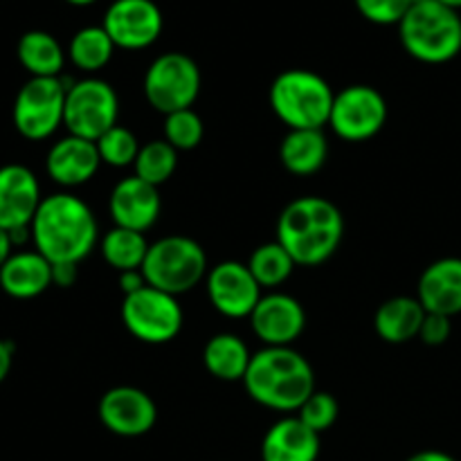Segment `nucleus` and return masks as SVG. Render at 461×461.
Returning <instances> with one entry per match:
<instances>
[{"label":"nucleus","instance_id":"f257e3e1","mask_svg":"<svg viewBox=\"0 0 461 461\" xmlns=\"http://www.w3.org/2000/svg\"><path fill=\"white\" fill-rule=\"evenodd\" d=\"M30 228L36 252L50 264L77 266L93 252L99 232L93 210L72 194L43 198Z\"/></svg>","mask_w":461,"mask_h":461},{"label":"nucleus","instance_id":"f03ea898","mask_svg":"<svg viewBox=\"0 0 461 461\" xmlns=\"http://www.w3.org/2000/svg\"><path fill=\"white\" fill-rule=\"evenodd\" d=\"M345 237V219L336 203L302 196L288 203L277 219V239L297 266H320L331 259Z\"/></svg>","mask_w":461,"mask_h":461},{"label":"nucleus","instance_id":"7ed1b4c3","mask_svg":"<svg viewBox=\"0 0 461 461\" xmlns=\"http://www.w3.org/2000/svg\"><path fill=\"white\" fill-rule=\"evenodd\" d=\"M252 401L275 412H297L315 392L309 360L291 347H266L252 354L243 378Z\"/></svg>","mask_w":461,"mask_h":461},{"label":"nucleus","instance_id":"20e7f679","mask_svg":"<svg viewBox=\"0 0 461 461\" xmlns=\"http://www.w3.org/2000/svg\"><path fill=\"white\" fill-rule=\"evenodd\" d=\"M405 52L421 63L439 66L461 52V16L439 0H417L399 23Z\"/></svg>","mask_w":461,"mask_h":461},{"label":"nucleus","instance_id":"39448f33","mask_svg":"<svg viewBox=\"0 0 461 461\" xmlns=\"http://www.w3.org/2000/svg\"><path fill=\"white\" fill-rule=\"evenodd\" d=\"M333 99L336 93L327 79L302 68L284 70L270 86V106L288 131L322 129L331 117Z\"/></svg>","mask_w":461,"mask_h":461},{"label":"nucleus","instance_id":"423d86ee","mask_svg":"<svg viewBox=\"0 0 461 461\" xmlns=\"http://www.w3.org/2000/svg\"><path fill=\"white\" fill-rule=\"evenodd\" d=\"M142 275L149 286L178 297L192 291L207 275L205 250L194 239L171 234L149 246Z\"/></svg>","mask_w":461,"mask_h":461},{"label":"nucleus","instance_id":"0eeeda50","mask_svg":"<svg viewBox=\"0 0 461 461\" xmlns=\"http://www.w3.org/2000/svg\"><path fill=\"white\" fill-rule=\"evenodd\" d=\"M201 95V68L183 52H165L144 75V97L162 115L187 111Z\"/></svg>","mask_w":461,"mask_h":461},{"label":"nucleus","instance_id":"6e6552de","mask_svg":"<svg viewBox=\"0 0 461 461\" xmlns=\"http://www.w3.org/2000/svg\"><path fill=\"white\" fill-rule=\"evenodd\" d=\"M72 86V84H70ZM70 86L63 77H32L14 102V126L27 140H48L63 124Z\"/></svg>","mask_w":461,"mask_h":461},{"label":"nucleus","instance_id":"1a4fd4ad","mask_svg":"<svg viewBox=\"0 0 461 461\" xmlns=\"http://www.w3.org/2000/svg\"><path fill=\"white\" fill-rule=\"evenodd\" d=\"M120 99L115 88L104 79H81L68 88L63 124L75 138L97 142L104 133L117 126Z\"/></svg>","mask_w":461,"mask_h":461},{"label":"nucleus","instance_id":"9d476101","mask_svg":"<svg viewBox=\"0 0 461 461\" xmlns=\"http://www.w3.org/2000/svg\"><path fill=\"white\" fill-rule=\"evenodd\" d=\"M122 322L126 331L140 342L165 345L174 340L183 329V309L174 295L147 284L138 293L124 297Z\"/></svg>","mask_w":461,"mask_h":461},{"label":"nucleus","instance_id":"9b49d317","mask_svg":"<svg viewBox=\"0 0 461 461\" xmlns=\"http://www.w3.org/2000/svg\"><path fill=\"white\" fill-rule=\"evenodd\" d=\"M387 122L385 97L376 88L354 84L336 95L329 126L347 142H365L381 133Z\"/></svg>","mask_w":461,"mask_h":461},{"label":"nucleus","instance_id":"f8f14e48","mask_svg":"<svg viewBox=\"0 0 461 461\" xmlns=\"http://www.w3.org/2000/svg\"><path fill=\"white\" fill-rule=\"evenodd\" d=\"M102 25L115 48L144 50L160 39L165 18L153 0H115L108 5Z\"/></svg>","mask_w":461,"mask_h":461},{"label":"nucleus","instance_id":"ddd939ff","mask_svg":"<svg viewBox=\"0 0 461 461\" xmlns=\"http://www.w3.org/2000/svg\"><path fill=\"white\" fill-rule=\"evenodd\" d=\"M97 414L102 426L117 437H142L156 426L158 408L140 387L120 385L99 399Z\"/></svg>","mask_w":461,"mask_h":461},{"label":"nucleus","instance_id":"4468645a","mask_svg":"<svg viewBox=\"0 0 461 461\" xmlns=\"http://www.w3.org/2000/svg\"><path fill=\"white\" fill-rule=\"evenodd\" d=\"M207 295L212 306L225 318H250L261 300V286L248 264L221 261L207 273Z\"/></svg>","mask_w":461,"mask_h":461},{"label":"nucleus","instance_id":"2eb2a0df","mask_svg":"<svg viewBox=\"0 0 461 461\" xmlns=\"http://www.w3.org/2000/svg\"><path fill=\"white\" fill-rule=\"evenodd\" d=\"M250 327L266 347H291L306 329L304 306L291 295L270 293L252 311Z\"/></svg>","mask_w":461,"mask_h":461},{"label":"nucleus","instance_id":"dca6fc26","mask_svg":"<svg viewBox=\"0 0 461 461\" xmlns=\"http://www.w3.org/2000/svg\"><path fill=\"white\" fill-rule=\"evenodd\" d=\"M41 203L39 180L32 169L23 165L0 167V228L7 232L30 228Z\"/></svg>","mask_w":461,"mask_h":461},{"label":"nucleus","instance_id":"f3484780","mask_svg":"<svg viewBox=\"0 0 461 461\" xmlns=\"http://www.w3.org/2000/svg\"><path fill=\"white\" fill-rule=\"evenodd\" d=\"M108 210L117 228L147 232L160 219L162 201L158 187L144 183L138 176H129L113 187Z\"/></svg>","mask_w":461,"mask_h":461},{"label":"nucleus","instance_id":"a211bd4d","mask_svg":"<svg viewBox=\"0 0 461 461\" xmlns=\"http://www.w3.org/2000/svg\"><path fill=\"white\" fill-rule=\"evenodd\" d=\"M417 300L426 313L455 318L461 313V259L444 257L432 261L419 277Z\"/></svg>","mask_w":461,"mask_h":461},{"label":"nucleus","instance_id":"6ab92c4d","mask_svg":"<svg viewBox=\"0 0 461 461\" xmlns=\"http://www.w3.org/2000/svg\"><path fill=\"white\" fill-rule=\"evenodd\" d=\"M99 165H102V158H99L97 144L84 138H75V135H68V138L54 142L48 151V160H45L50 178L63 187L86 185L97 174Z\"/></svg>","mask_w":461,"mask_h":461},{"label":"nucleus","instance_id":"aec40b11","mask_svg":"<svg viewBox=\"0 0 461 461\" xmlns=\"http://www.w3.org/2000/svg\"><path fill=\"white\" fill-rule=\"evenodd\" d=\"M320 435L300 417H286L270 426L261 441V461H318Z\"/></svg>","mask_w":461,"mask_h":461},{"label":"nucleus","instance_id":"412c9836","mask_svg":"<svg viewBox=\"0 0 461 461\" xmlns=\"http://www.w3.org/2000/svg\"><path fill=\"white\" fill-rule=\"evenodd\" d=\"M52 286V264L41 252H16L0 268V288L14 300H32Z\"/></svg>","mask_w":461,"mask_h":461},{"label":"nucleus","instance_id":"4be33fe9","mask_svg":"<svg viewBox=\"0 0 461 461\" xmlns=\"http://www.w3.org/2000/svg\"><path fill=\"white\" fill-rule=\"evenodd\" d=\"M426 320V309L417 297L399 295L383 302L374 315V329L381 336V340L390 345H403L412 340L421 331V324Z\"/></svg>","mask_w":461,"mask_h":461},{"label":"nucleus","instance_id":"5701e85b","mask_svg":"<svg viewBox=\"0 0 461 461\" xmlns=\"http://www.w3.org/2000/svg\"><path fill=\"white\" fill-rule=\"evenodd\" d=\"M329 156V142L322 129L288 131L279 144V160L293 176L318 174Z\"/></svg>","mask_w":461,"mask_h":461},{"label":"nucleus","instance_id":"b1692460","mask_svg":"<svg viewBox=\"0 0 461 461\" xmlns=\"http://www.w3.org/2000/svg\"><path fill=\"white\" fill-rule=\"evenodd\" d=\"M252 354L246 342L234 333H216L203 349V365L214 378L225 383H237L246 378Z\"/></svg>","mask_w":461,"mask_h":461},{"label":"nucleus","instance_id":"393cba45","mask_svg":"<svg viewBox=\"0 0 461 461\" xmlns=\"http://www.w3.org/2000/svg\"><path fill=\"white\" fill-rule=\"evenodd\" d=\"M16 54L21 66L32 77H61L66 54H63L61 43L48 32H25L16 45Z\"/></svg>","mask_w":461,"mask_h":461},{"label":"nucleus","instance_id":"a878e982","mask_svg":"<svg viewBox=\"0 0 461 461\" xmlns=\"http://www.w3.org/2000/svg\"><path fill=\"white\" fill-rule=\"evenodd\" d=\"M151 243H147L142 232L126 228H113L102 239V257L111 268L117 273H126V270H142L144 259Z\"/></svg>","mask_w":461,"mask_h":461},{"label":"nucleus","instance_id":"bb28decb","mask_svg":"<svg viewBox=\"0 0 461 461\" xmlns=\"http://www.w3.org/2000/svg\"><path fill=\"white\" fill-rule=\"evenodd\" d=\"M115 52V43L104 30V25L81 27L70 41V61L84 72H97L108 66Z\"/></svg>","mask_w":461,"mask_h":461},{"label":"nucleus","instance_id":"cd10ccee","mask_svg":"<svg viewBox=\"0 0 461 461\" xmlns=\"http://www.w3.org/2000/svg\"><path fill=\"white\" fill-rule=\"evenodd\" d=\"M295 266L297 264L293 261V257L284 250V246L279 241L264 243L248 259V268H250L252 277L257 279V284L261 288L282 286L293 275Z\"/></svg>","mask_w":461,"mask_h":461},{"label":"nucleus","instance_id":"c85d7f7f","mask_svg":"<svg viewBox=\"0 0 461 461\" xmlns=\"http://www.w3.org/2000/svg\"><path fill=\"white\" fill-rule=\"evenodd\" d=\"M133 167L138 178L153 187H160L178 169V151L167 140H151L140 149Z\"/></svg>","mask_w":461,"mask_h":461},{"label":"nucleus","instance_id":"c756f323","mask_svg":"<svg viewBox=\"0 0 461 461\" xmlns=\"http://www.w3.org/2000/svg\"><path fill=\"white\" fill-rule=\"evenodd\" d=\"M95 144H97V151H99V158H102V162H106V165L111 167H117V169L135 165L140 149H142L140 147L138 138L133 135V131H129L126 126H120V124L113 126V129L108 131V133H104Z\"/></svg>","mask_w":461,"mask_h":461},{"label":"nucleus","instance_id":"7c9ffc66","mask_svg":"<svg viewBox=\"0 0 461 461\" xmlns=\"http://www.w3.org/2000/svg\"><path fill=\"white\" fill-rule=\"evenodd\" d=\"M203 133H205V126L194 108L165 115V140L176 151L196 149L203 142Z\"/></svg>","mask_w":461,"mask_h":461},{"label":"nucleus","instance_id":"2f4dec72","mask_svg":"<svg viewBox=\"0 0 461 461\" xmlns=\"http://www.w3.org/2000/svg\"><path fill=\"white\" fill-rule=\"evenodd\" d=\"M338 414H340V405H338L336 396L318 390L297 410V417L302 419V423H306L318 435H322L324 430H329L338 421Z\"/></svg>","mask_w":461,"mask_h":461},{"label":"nucleus","instance_id":"473e14b6","mask_svg":"<svg viewBox=\"0 0 461 461\" xmlns=\"http://www.w3.org/2000/svg\"><path fill=\"white\" fill-rule=\"evenodd\" d=\"M358 12L376 25H399L417 0H354Z\"/></svg>","mask_w":461,"mask_h":461},{"label":"nucleus","instance_id":"72a5a7b5","mask_svg":"<svg viewBox=\"0 0 461 461\" xmlns=\"http://www.w3.org/2000/svg\"><path fill=\"white\" fill-rule=\"evenodd\" d=\"M453 318H446V315L439 313H426V320L421 324V331H419V338H421L423 345L428 347H441L448 342L450 333H453Z\"/></svg>","mask_w":461,"mask_h":461},{"label":"nucleus","instance_id":"f704fd0d","mask_svg":"<svg viewBox=\"0 0 461 461\" xmlns=\"http://www.w3.org/2000/svg\"><path fill=\"white\" fill-rule=\"evenodd\" d=\"M77 264H52V284L59 288H70L77 282Z\"/></svg>","mask_w":461,"mask_h":461},{"label":"nucleus","instance_id":"c9c22d12","mask_svg":"<svg viewBox=\"0 0 461 461\" xmlns=\"http://www.w3.org/2000/svg\"><path fill=\"white\" fill-rule=\"evenodd\" d=\"M147 286V279H144L142 270H126V273H120V291L126 295H133L140 288Z\"/></svg>","mask_w":461,"mask_h":461},{"label":"nucleus","instance_id":"e433bc0d","mask_svg":"<svg viewBox=\"0 0 461 461\" xmlns=\"http://www.w3.org/2000/svg\"><path fill=\"white\" fill-rule=\"evenodd\" d=\"M12 358H14V347L9 342L0 340V383L9 376V369H12Z\"/></svg>","mask_w":461,"mask_h":461},{"label":"nucleus","instance_id":"4c0bfd02","mask_svg":"<svg viewBox=\"0 0 461 461\" xmlns=\"http://www.w3.org/2000/svg\"><path fill=\"white\" fill-rule=\"evenodd\" d=\"M405 461H457L453 455L441 453V450H421V453H414L412 457Z\"/></svg>","mask_w":461,"mask_h":461},{"label":"nucleus","instance_id":"58836bf2","mask_svg":"<svg viewBox=\"0 0 461 461\" xmlns=\"http://www.w3.org/2000/svg\"><path fill=\"white\" fill-rule=\"evenodd\" d=\"M12 248H14L12 237H9L7 230L0 228V268H3L5 261H7L9 257H12Z\"/></svg>","mask_w":461,"mask_h":461},{"label":"nucleus","instance_id":"ea45409f","mask_svg":"<svg viewBox=\"0 0 461 461\" xmlns=\"http://www.w3.org/2000/svg\"><path fill=\"white\" fill-rule=\"evenodd\" d=\"M441 5H446V7H450V9H461V0H439Z\"/></svg>","mask_w":461,"mask_h":461},{"label":"nucleus","instance_id":"a19ab883","mask_svg":"<svg viewBox=\"0 0 461 461\" xmlns=\"http://www.w3.org/2000/svg\"><path fill=\"white\" fill-rule=\"evenodd\" d=\"M66 3L77 5V7H84V5H93V3H97V0H66Z\"/></svg>","mask_w":461,"mask_h":461}]
</instances>
